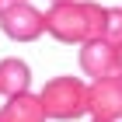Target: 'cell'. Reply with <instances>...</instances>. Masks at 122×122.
<instances>
[{"label": "cell", "instance_id": "6da1fadb", "mask_svg": "<svg viewBox=\"0 0 122 122\" xmlns=\"http://www.w3.org/2000/svg\"><path fill=\"white\" fill-rule=\"evenodd\" d=\"M105 7L94 0H63L46 10V31L66 46H87L101 38Z\"/></svg>", "mask_w": 122, "mask_h": 122}, {"label": "cell", "instance_id": "7a4b0ae2", "mask_svg": "<svg viewBox=\"0 0 122 122\" xmlns=\"http://www.w3.org/2000/svg\"><path fill=\"white\" fill-rule=\"evenodd\" d=\"M38 101L46 108V119H80L87 112V84L80 77H52L42 91H38Z\"/></svg>", "mask_w": 122, "mask_h": 122}, {"label": "cell", "instance_id": "3957f363", "mask_svg": "<svg viewBox=\"0 0 122 122\" xmlns=\"http://www.w3.org/2000/svg\"><path fill=\"white\" fill-rule=\"evenodd\" d=\"M0 28L14 42H35L46 31V14L35 10L31 4H4L0 10Z\"/></svg>", "mask_w": 122, "mask_h": 122}, {"label": "cell", "instance_id": "277c9868", "mask_svg": "<svg viewBox=\"0 0 122 122\" xmlns=\"http://www.w3.org/2000/svg\"><path fill=\"white\" fill-rule=\"evenodd\" d=\"M87 112L98 122H122V77L87 84Z\"/></svg>", "mask_w": 122, "mask_h": 122}, {"label": "cell", "instance_id": "5b68a950", "mask_svg": "<svg viewBox=\"0 0 122 122\" xmlns=\"http://www.w3.org/2000/svg\"><path fill=\"white\" fill-rule=\"evenodd\" d=\"M119 49L108 46L105 38H94L87 46H80V70L91 80H105V77H119Z\"/></svg>", "mask_w": 122, "mask_h": 122}, {"label": "cell", "instance_id": "8992f818", "mask_svg": "<svg viewBox=\"0 0 122 122\" xmlns=\"http://www.w3.org/2000/svg\"><path fill=\"white\" fill-rule=\"evenodd\" d=\"M28 87H31V70L25 59H18V56L0 59V94L7 101L18 94H28Z\"/></svg>", "mask_w": 122, "mask_h": 122}, {"label": "cell", "instance_id": "52a82bcc", "mask_svg": "<svg viewBox=\"0 0 122 122\" xmlns=\"http://www.w3.org/2000/svg\"><path fill=\"white\" fill-rule=\"evenodd\" d=\"M0 122H46V108L38 94H18L0 108Z\"/></svg>", "mask_w": 122, "mask_h": 122}, {"label": "cell", "instance_id": "ba28073f", "mask_svg": "<svg viewBox=\"0 0 122 122\" xmlns=\"http://www.w3.org/2000/svg\"><path fill=\"white\" fill-rule=\"evenodd\" d=\"M101 38L108 46L119 49L122 46V7H105V28H101Z\"/></svg>", "mask_w": 122, "mask_h": 122}, {"label": "cell", "instance_id": "9c48e42d", "mask_svg": "<svg viewBox=\"0 0 122 122\" xmlns=\"http://www.w3.org/2000/svg\"><path fill=\"white\" fill-rule=\"evenodd\" d=\"M115 70H119V77H122V46H119V66H115Z\"/></svg>", "mask_w": 122, "mask_h": 122}, {"label": "cell", "instance_id": "30bf717a", "mask_svg": "<svg viewBox=\"0 0 122 122\" xmlns=\"http://www.w3.org/2000/svg\"><path fill=\"white\" fill-rule=\"evenodd\" d=\"M4 4H28V0H4Z\"/></svg>", "mask_w": 122, "mask_h": 122}, {"label": "cell", "instance_id": "8fae6325", "mask_svg": "<svg viewBox=\"0 0 122 122\" xmlns=\"http://www.w3.org/2000/svg\"><path fill=\"white\" fill-rule=\"evenodd\" d=\"M0 10H4V0H0Z\"/></svg>", "mask_w": 122, "mask_h": 122}, {"label": "cell", "instance_id": "7c38bea8", "mask_svg": "<svg viewBox=\"0 0 122 122\" xmlns=\"http://www.w3.org/2000/svg\"><path fill=\"white\" fill-rule=\"evenodd\" d=\"M52 4H63V0H52Z\"/></svg>", "mask_w": 122, "mask_h": 122}, {"label": "cell", "instance_id": "4fadbf2b", "mask_svg": "<svg viewBox=\"0 0 122 122\" xmlns=\"http://www.w3.org/2000/svg\"><path fill=\"white\" fill-rule=\"evenodd\" d=\"M94 122H98V119H94Z\"/></svg>", "mask_w": 122, "mask_h": 122}]
</instances>
